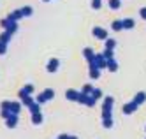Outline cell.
Listing matches in <instances>:
<instances>
[{
  "instance_id": "obj_3",
  "label": "cell",
  "mask_w": 146,
  "mask_h": 139,
  "mask_svg": "<svg viewBox=\"0 0 146 139\" xmlns=\"http://www.w3.org/2000/svg\"><path fill=\"white\" fill-rule=\"evenodd\" d=\"M144 99H146V93L141 92V93L135 95V100H134V102H135V104H141V102H144Z\"/></svg>"
},
{
  "instance_id": "obj_8",
  "label": "cell",
  "mask_w": 146,
  "mask_h": 139,
  "mask_svg": "<svg viewBox=\"0 0 146 139\" xmlns=\"http://www.w3.org/2000/svg\"><path fill=\"white\" fill-rule=\"evenodd\" d=\"M7 125H9V127H14V125H16V116H13V118H9Z\"/></svg>"
},
{
  "instance_id": "obj_2",
  "label": "cell",
  "mask_w": 146,
  "mask_h": 139,
  "mask_svg": "<svg viewBox=\"0 0 146 139\" xmlns=\"http://www.w3.org/2000/svg\"><path fill=\"white\" fill-rule=\"evenodd\" d=\"M56 67H58V60H51L49 65H48V70H49V72H55Z\"/></svg>"
},
{
  "instance_id": "obj_10",
  "label": "cell",
  "mask_w": 146,
  "mask_h": 139,
  "mask_svg": "<svg viewBox=\"0 0 146 139\" xmlns=\"http://www.w3.org/2000/svg\"><path fill=\"white\" fill-rule=\"evenodd\" d=\"M60 139H69V136H65V134H64V136H60Z\"/></svg>"
},
{
  "instance_id": "obj_12",
  "label": "cell",
  "mask_w": 146,
  "mask_h": 139,
  "mask_svg": "<svg viewBox=\"0 0 146 139\" xmlns=\"http://www.w3.org/2000/svg\"><path fill=\"white\" fill-rule=\"evenodd\" d=\"M69 139H78V137H69Z\"/></svg>"
},
{
  "instance_id": "obj_1",
  "label": "cell",
  "mask_w": 146,
  "mask_h": 139,
  "mask_svg": "<svg viewBox=\"0 0 146 139\" xmlns=\"http://www.w3.org/2000/svg\"><path fill=\"white\" fill-rule=\"evenodd\" d=\"M135 108H137V104H135V102H132V104H127V106H123V111L125 113H127V114H130Z\"/></svg>"
},
{
  "instance_id": "obj_11",
  "label": "cell",
  "mask_w": 146,
  "mask_h": 139,
  "mask_svg": "<svg viewBox=\"0 0 146 139\" xmlns=\"http://www.w3.org/2000/svg\"><path fill=\"white\" fill-rule=\"evenodd\" d=\"M143 18H146V9H143Z\"/></svg>"
},
{
  "instance_id": "obj_4",
  "label": "cell",
  "mask_w": 146,
  "mask_h": 139,
  "mask_svg": "<svg viewBox=\"0 0 146 139\" xmlns=\"http://www.w3.org/2000/svg\"><path fill=\"white\" fill-rule=\"evenodd\" d=\"M67 97H69L70 100H76V99H79V95H78L76 92H72V90H69V92H67Z\"/></svg>"
},
{
  "instance_id": "obj_5",
  "label": "cell",
  "mask_w": 146,
  "mask_h": 139,
  "mask_svg": "<svg viewBox=\"0 0 146 139\" xmlns=\"http://www.w3.org/2000/svg\"><path fill=\"white\" fill-rule=\"evenodd\" d=\"M40 122H42V116L39 113H34V123H40Z\"/></svg>"
},
{
  "instance_id": "obj_7",
  "label": "cell",
  "mask_w": 146,
  "mask_h": 139,
  "mask_svg": "<svg viewBox=\"0 0 146 139\" xmlns=\"http://www.w3.org/2000/svg\"><path fill=\"white\" fill-rule=\"evenodd\" d=\"M123 27H127V28L134 27V21H132V19H125V21H123Z\"/></svg>"
},
{
  "instance_id": "obj_9",
  "label": "cell",
  "mask_w": 146,
  "mask_h": 139,
  "mask_svg": "<svg viewBox=\"0 0 146 139\" xmlns=\"http://www.w3.org/2000/svg\"><path fill=\"white\" fill-rule=\"evenodd\" d=\"M108 48H109V49H113V48H114V41H113V39H111V41H108Z\"/></svg>"
},
{
  "instance_id": "obj_6",
  "label": "cell",
  "mask_w": 146,
  "mask_h": 139,
  "mask_svg": "<svg viewBox=\"0 0 146 139\" xmlns=\"http://www.w3.org/2000/svg\"><path fill=\"white\" fill-rule=\"evenodd\" d=\"M93 34H95L97 37H106V32L104 30H93Z\"/></svg>"
}]
</instances>
